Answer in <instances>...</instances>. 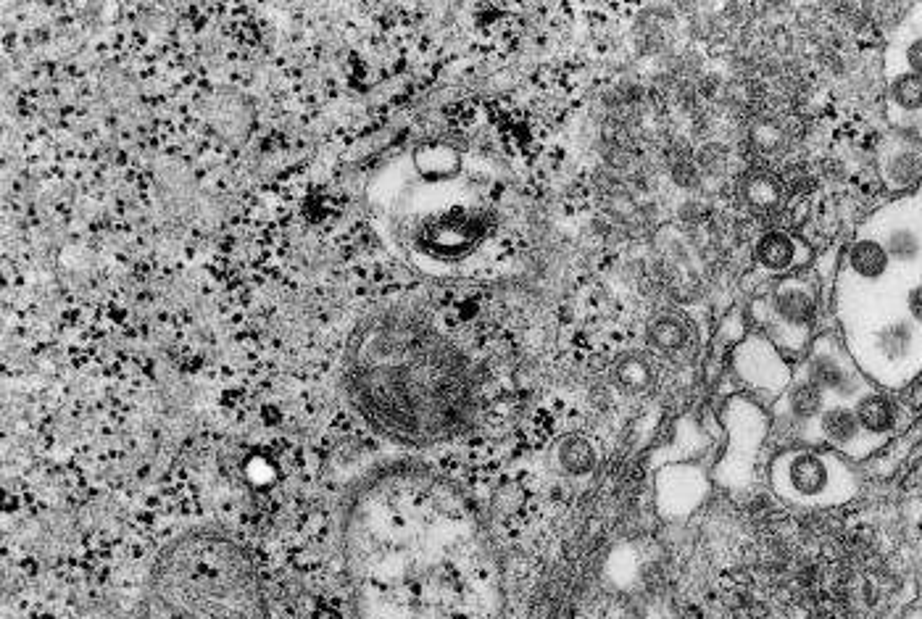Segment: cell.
Returning <instances> with one entry per match:
<instances>
[{
    "label": "cell",
    "mask_w": 922,
    "mask_h": 619,
    "mask_svg": "<svg viewBox=\"0 0 922 619\" xmlns=\"http://www.w3.org/2000/svg\"><path fill=\"white\" fill-rule=\"evenodd\" d=\"M475 527L459 496L411 464L361 477L340 519V554L359 619H477L485 588Z\"/></svg>",
    "instance_id": "cell-1"
},
{
    "label": "cell",
    "mask_w": 922,
    "mask_h": 619,
    "mask_svg": "<svg viewBox=\"0 0 922 619\" xmlns=\"http://www.w3.org/2000/svg\"><path fill=\"white\" fill-rule=\"evenodd\" d=\"M340 377L361 422L401 446H430L467 425L475 380L435 319L409 303H385L353 324Z\"/></svg>",
    "instance_id": "cell-2"
},
{
    "label": "cell",
    "mask_w": 922,
    "mask_h": 619,
    "mask_svg": "<svg viewBox=\"0 0 922 619\" xmlns=\"http://www.w3.org/2000/svg\"><path fill=\"white\" fill-rule=\"evenodd\" d=\"M488 180L467 156L438 140H419L377 161L364 185V206L377 238L422 269L472 259L496 227Z\"/></svg>",
    "instance_id": "cell-3"
},
{
    "label": "cell",
    "mask_w": 922,
    "mask_h": 619,
    "mask_svg": "<svg viewBox=\"0 0 922 619\" xmlns=\"http://www.w3.org/2000/svg\"><path fill=\"white\" fill-rule=\"evenodd\" d=\"M135 619H269L267 591L243 543L195 527L153 559Z\"/></svg>",
    "instance_id": "cell-4"
},
{
    "label": "cell",
    "mask_w": 922,
    "mask_h": 619,
    "mask_svg": "<svg viewBox=\"0 0 922 619\" xmlns=\"http://www.w3.org/2000/svg\"><path fill=\"white\" fill-rule=\"evenodd\" d=\"M764 309L770 311L772 324H778L788 332L807 335L809 327L817 317V285L812 274H788L764 301Z\"/></svg>",
    "instance_id": "cell-5"
},
{
    "label": "cell",
    "mask_w": 922,
    "mask_h": 619,
    "mask_svg": "<svg viewBox=\"0 0 922 619\" xmlns=\"http://www.w3.org/2000/svg\"><path fill=\"white\" fill-rule=\"evenodd\" d=\"M786 477L788 496L799 501H825L833 488V477L841 467L833 456L817 454V451H793L780 464Z\"/></svg>",
    "instance_id": "cell-6"
},
{
    "label": "cell",
    "mask_w": 922,
    "mask_h": 619,
    "mask_svg": "<svg viewBox=\"0 0 922 619\" xmlns=\"http://www.w3.org/2000/svg\"><path fill=\"white\" fill-rule=\"evenodd\" d=\"M807 377L814 385H820L825 393L841 398H859L865 390H870L865 388V382L854 369V364L830 340H820L812 351L807 361Z\"/></svg>",
    "instance_id": "cell-7"
},
{
    "label": "cell",
    "mask_w": 922,
    "mask_h": 619,
    "mask_svg": "<svg viewBox=\"0 0 922 619\" xmlns=\"http://www.w3.org/2000/svg\"><path fill=\"white\" fill-rule=\"evenodd\" d=\"M817 435H820L830 448L843 451L851 456H865L870 454V448L883 446V440L870 438L862 425H859L854 409L846 404H833L822 411L820 417L814 419Z\"/></svg>",
    "instance_id": "cell-8"
},
{
    "label": "cell",
    "mask_w": 922,
    "mask_h": 619,
    "mask_svg": "<svg viewBox=\"0 0 922 619\" xmlns=\"http://www.w3.org/2000/svg\"><path fill=\"white\" fill-rule=\"evenodd\" d=\"M854 414H857L862 430L875 440L886 443L888 435H894L901 427V417H904V406L896 398L880 393V390H865L862 396L854 398Z\"/></svg>",
    "instance_id": "cell-9"
},
{
    "label": "cell",
    "mask_w": 922,
    "mask_h": 619,
    "mask_svg": "<svg viewBox=\"0 0 922 619\" xmlns=\"http://www.w3.org/2000/svg\"><path fill=\"white\" fill-rule=\"evenodd\" d=\"M809 251L804 248L799 238H793L783 230H770L764 232L757 243V264L770 274H780L788 277L793 269L804 264L801 259H807Z\"/></svg>",
    "instance_id": "cell-10"
},
{
    "label": "cell",
    "mask_w": 922,
    "mask_h": 619,
    "mask_svg": "<svg viewBox=\"0 0 922 619\" xmlns=\"http://www.w3.org/2000/svg\"><path fill=\"white\" fill-rule=\"evenodd\" d=\"M891 256L878 238H859L846 253V267L862 282H880L891 272Z\"/></svg>",
    "instance_id": "cell-11"
},
{
    "label": "cell",
    "mask_w": 922,
    "mask_h": 619,
    "mask_svg": "<svg viewBox=\"0 0 922 619\" xmlns=\"http://www.w3.org/2000/svg\"><path fill=\"white\" fill-rule=\"evenodd\" d=\"M883 180L888 188L904 190L909 185L922 180V153H917L909 145H899L883 159Z\"/></svg>",
    "instance_id": "cell-12"
},
{
    "label": "cell",
    "mask_w": 922,
    "mask_h": 619,
    "mask_svg": "<svg viewBox=\"0 0 922 619\" xmlns=\"http://www.w3.org/2000/svg\"><path fill=\"white\" fill-rule=\"evenodd\" d=\"M912 346H915V324L909 322V317L886 324L875 335V348H878V353L888 364L907 359L909 353H912Z\"/></svg>",
    "instance_id": "cell-13"
},
{
    "label": "cell",
    "mask_w": 922,
    "mask_h": 619,
    "mask_svg": "<svg viewBox=\"0 0 922 619\" xmlns=\"http://www.w3.org/2000/svg\"><path fill=\"white\" fill-rule=\"evenodd\" d=\"M825 398H828V393H825L820 385H814L809 377H804V380L796 382L791 388L788 409H791L793 419L809 422V419H817L822 411L828 409V406H825Z\"/></svg>",
    "instance_id": "cell-14"
},
{
    "label": "cell",
    "mask_w": 922,
    "mask_h": 619,
    "mask_svg": "<svg viewBox=\"0 0 922 619\" xmlns=\"http://www.w3.org/2000/svg\"><path fill=\"white\" fill-rule=\"evenodd\" d=\"M888 98L904 114H920L922 111V77L912 72L894 74L888 85Z\"/></svg>",
    "instance_id": "cell-15"
},
{
    "label": "cell",
    "mask_w": 922,
    "mask_h": 619,
    "mask_svg": "<svg viewBox=\"0 0 922 619\" xmlns=\"http://www.w3.org/2000/svg\"><path fill=\"white\" fill-rule=\"evenodd\" d=\"M886 251L891 256V261H899V264H912V261L920 259V238H917L915 232L907 230V227H896L886 235Z\"/></svg>",
    "instance_id": "cell-16"
},
{
    "label": "cell",
    "mask_w": 922,
    "mask_h": 619,
    "mask_svg": "<svg viewBox=\"0 0 922 619\" xmlns=\"http://www.w3.org/2000/svg\"><path fill=\"white\" fill-rule=\"evenodd\" d=\"M904 309H907L909 322L915 327H922V282L912 285L904 296Z\"/></svg>",
    "instance_id": "cell-17"
},
{
    "label": "cell",
    "mask_w": 922,
    "mask_h": 619,
    "mask_svg": "<svg viewBox=\"0 0 922 619\" xmlns=\"http://www.w3.org/2000/svg\"><path fill=\"white\" fill-rule=\"evenodd\" d=\"M904 64H907L904 72L920 74L922 77V35H915L907 43V48H904Z\"/></svg>",
    "instance_id": "cell-18"
}]
</instances>
